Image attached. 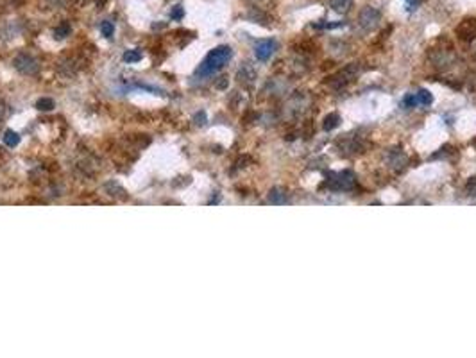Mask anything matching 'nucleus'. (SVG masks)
<instances>
[{
	"instance_id": "obj_1",
	"label": "nucleus",
	"mask_w": 476,
	"mask_h": 358,
	"mask_svg": "<svg viewBox=\"0 0 476 358\" xmlns=\"http://www.w3.org/2000/svg\"><path fill=\"white\" fill-rule=\"evenodd\" d=\"M231 56H233V50L228 47V45H220V47L213 48V50H211L210 54L204 58V61L199 64V68H197V72H195V76H197V77H208V76H211V74L219 72L224 64L231 60Z\"/></svg>"
},
{
	"instance_id": "obj_2",
	"label": "nucleus",
	"mask_w": 476,
	"mask_h": 358,
	"mask_svg": "<svg viewBox=\"0 0 476 358\" xmlns=\"http://www.w3.org/2000/svg\"><path fill=\"white\" fill-rule=\"evenodd\" d=\"M380 18H382V14H380V11L374 8H364L360 11V14H358L360 26L367 30L374 29V27L378 26V22H380Z\"/></svg>"
},
{
	"instance_id": "obj_3",
	"label": "nucleus",
	"mask_w": 476,
	"mask_h": 358,
	"mask_svg": "<svg viewBox=\"0 0 476 358\" xmlns=\"http://www.w3.org/2000/svg\"><path fill=\"white\" fill-rule=\"evenodd\" d=\"M14 66H16V70H20L21 74H27V76H32V74H36L39 68L38 61L27 54L18 56L16 60H14Z\"/></svg>"
},
{
	"instance_id": "obj_4",
	"label": "nucleus",
	"mask_w": 476,
	"mask_h": 358,
	"mask_svg": "<svg viewBox=\"0 0 476 358\" xmlns=\"http://www.w3.org/2000/svg\"><path fill=\"white\" fill-rule=\"evenodd\" d=\"M276 50V40L267 38V40H260V42L254 45V54L260 61H267L270 60V56L274 54Z\"/></svg>"
},
{
	"instance_id": "obj_5",
	"label": "nucleus",
	"mask_w": 476,
	"mask_h": 358,
	"mask_svg": "<svg viewBox=\"0 0 476 358\" xmlns=\"http://www.w3.org/2000/svg\"><path fill=\"white\" fill-rule=\"evenodd\" d=\"M331 188L335 190H351L355 186V176L351 172H340V174H333V179H330Z\"/></svg>"
},
{
	"instance_id": "obj_6",
	"label": "nucleus",
	"mask_w": 476,
	"mask_h": 358,
	"mask_svg": "<svg viewBox=\"0 0 476 358\" xmlns=\"http://www.w3.org/2000/svg\"><path fill=\"white\" fill-rule=\"evenodd\" d=\"M457 34L464 42H471L476 36V20H464L459 27H457Z\"/></svg>"
},
{
	"instance_id": "obj_7",
	"label": "nucleus",
	"mask_w": 476,
	"mask_h": 358,
	"mask_svg": "<svg viewBox=\"0 0 476 358\" xmlns=\"http://www.w3.org/2000/svg\"><path fill=\"white\" fill-rule=\"evenodd\" d=\"M414 100H416V106H430L434 97L428 90H419L417 94H414Z\"/></svg>"
},
{
	"instance_id": "obj_8",
	"label": "nucleus",
	"mask_w": 476,
	"mask_h": 358,
	"mask_svg": "<svg viewBox=\"0 0 476 358\" xmlns=\"http://www.w3.org/2000/svg\"><path fill=\"white\" fill-rule=\"evenodd\" d=\"M330 6L337 13H348L353 6V0H330Z\"/></svg>"
},
{
	"instance_id": "obj_9",
	"label": "nucleus",
	"mask_w": 476,
	"mask_h": 358,
	"mask_svg": "<svg viewBox=\"0 0 476 358\" xmlns=\"http://www.w3.org/2000/svg\"><path fill=\"white\" fill-rule=\"evenodd\" d=\"M340 124V118L337 113H331V115H328L326 118H324V124H322V128H324V131H331L333 128H337V126Z\"/></svg>"
},
{
	"instance_id": "obj_10",
	"label": "nucleus",
	"mask_w": 476,
	"mask_h": 358,
	"mask_svg": "<svg viewBox=\"0 0 476 358\" xmlns=\"http://www.w3.org/2000/svg\"><path fill=\"white\" fill-rule=\"evenodd\" d=\"M269 200L270 202H274V204H283V202H287V194H283L279 188H276V190L270 192Z\"/></svg>"
},
{
	"instance_id": "obj_11",
	"label": "nucleus",
	"mask_w": 476,
	"mask_h": 358,
	"mask_svg": "<svg viewBox=\"0 0 476 358\" xmlns=\"http://www.w3.org/2000/svg\"><path fill=\"white\" fill-rule=\"evenodd\" d=\"M4 142L7 147H16V145L20 144V136H18V132H14V131H5Z\"/></svg>"
},
{
	"instance_id": "obj_12",
	"label": "nucleus",
	"mask_w": 476,
	"mask_h": 358,
	"mask_svg": "<svg viewBox=\"0 0 476 358\" xmlns=\"http://www.w3.org/2000/svg\"><path fill=\"white\" fill-rule=\"evenodd\" d=\"M100 32H102L104 38H111L113 32H115V26H113V22L106 20L100 24Z\"/></svg>"
},
{
	"instance_id": "obj_13",
	"label": "nucleus",
	"mask_w": 476,
	"mask_h": 358,
	"mask_svg": "<svg viewBox=\"0 0 476 358\" xmlns=\"http://www.w3.org/2000/svg\"><path fill=\"white\" fill-rule=\"evenodd\" d=\"M142 60V52L136 50V48H133V50H127L124 54V61H127V63H136V61Z\"/></svg>"
},
{
	"instance_id": "obj_14",
	"label": "nucleus",
	"mask_w": 476,
	"mask_h": 358,
	"mask_svg": "<svg viewBox=\"0 0 476 358\" xmlns=\"http://www.w3.org/2000/svg\"><path fill=\"white\" fill-rule=\"evenodd\" d=\"M36 106H38V110L50 111L52 108H54V102H52V98H39L38 102H36Z\"/></svg>"
},
{
	"instance_id": "obj_15",
	"label": "nucleus",
	"mask_w": 476,
	"mask_h": 358,
	"mask_svg": "<svg viewBox=\"0 0 476 358\" xmlns=\"http://www.w3.org/2000/svg\"><path fill=\"white\" fill-rule=\"evenodd\" d=\"M54 34L57 36V38H64V36L70 34V26L68 24H63V26H59L56 30H54Z\"/></svg>"
},
{
	"instance_id": "obj_16",
	"label": "nucleus",
	"mask_w": 476,
	"mask_h": 358,
	"mask_svg": "<svg viewBox=\"0 0 476 358\" xmlns=\"http://www.w3.org/2000/svg\"><path fill=\"white\" fill-rule=\"evenodd\" d=\"M183 13H185V11H183V8H181V6H176V8H174V11L170 13V16L176 18V20H179V18L183 16Z\"/></svg>"
},
{
	"instance_id": "obj_17",
	"label": "nucleus",
	"mask_w": 476,
	"mask_h": 358,
	"mask_svg": "<svg viewBox=\"0 0 476 358\" xmlns=\"http://www.w3.org/2000/svg\"><path fill=\"white\" fill-rule=\"evenodd\" d=\"M423 2H425V0H407V4H408V8H410V9H416L417 6L423 4Z\"/></svg>"
}]
</instances>
